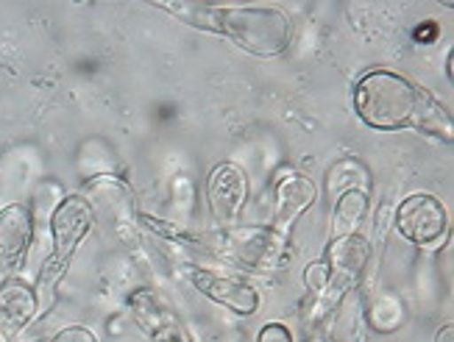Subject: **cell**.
<instances>
[{
	"label": "cell",
	"instance_id": "cell-1",
	"mask_svg": "<svg viewBox=\"0 0 454 342\" xmlns=\"http://www.w3.org/2000/svg\"><path fill=\"white\" fill-rule=\"evenodd\" d=\"M354 112L373 131L410 128L416 106V84L393 70H368L357 78L351 92Z\"/></svg>",
	"mask_w": 454,
	"mask_h": 342
},
{
	"label": "cell",
	"instance_id": "cell-2",
	"mask_svg": "<svg viewBox=\"0 0 454 342\" xmlns=\"http://www.w3.org/2000/svg\"><path fill=\"white\" fill-rule=\"evenodd\" d=\"M51 226V256L45 259L43 270L36 278V298H51L56 287L62 284V278L70 268V261L78 251V245H84V239L90 237L95 226V209L92 200L87 195H67L59 200V206L48 217Z\"/></svg>",
	"mask_w": 454,
	"mask_h": 342
},
{
	"label": "cell",
	"instance_id": "cell-3",
	"mask_svg": "<svg viewBox=\"0 0 454 342\" xmlns=\"http://www.w3.org/2000/svg\"><path fill=\"white\" fill-rule=\"evenodd\" d=\"M256 58L282 56L293 43V19L279 6H221V34Z\"/></svg>",
	"mask_w": 454,
	"mask_h": 342
},
{
	"label": "cell",
	"instance_id": "cell-4",
	"mask_svg": "<svg viewBox=\"0 0 454 342\" xmlns=\"http://www.w3.org/2000/svg\"><path fill=\"white\" fill-rule=\"evenodd\" d=\"M212 248L221 259L251 273H273L287 265L290 239L273 226H231L215 234Z\"/></svg>",
	"mask_w": 454,
	"mask_h": 342
},
{
	"label": "cell",
	"instance_id": "cell-5",
	"mask_svg": "<svg viewBox=\"0 0 454 342\" xmlns=\"http://www.w3.org/2000/svg\"><path fill=\"white\" fill-rule=\"evenodd\" d=\"M393 229L419 248H441L449 239V212L429 192H412L393 209Z\"/></svg>",
	"mask_w": 454,
	"mask_h": 342
},
{
	"label": "cell",
	"instance_id": "cell-6",
	"mask_svg": "<svg viewBox=\"0 0 454 342\" xmlns=\"http://www.w3.org/2000/svg\"><path fill=\"white\" fill-rule=\"evenodd\" d=\"M207 204L209 217L218 231L240 223V214L248 204V175L234 162L215 165L207 178Z\"/></svg>",
	"mask_w": 454,
	"mask_h": 342
},
{
	"label": "cell",
	"instance_id": "cell-7",
	"mask_svg": "<svg viewBox=\"0 0 454 342\" xmlns=\"http://www.w3.org/2000/svg\"><path fill=\"white\" fill-rule=\"evenodd\" d=\"M34 214L26 204L0 209V281L20 276L34 243Z\"/></svg>",
	"mask_w": 454,
	"mask_h": 342
},
{
	"label": "cell",
	"instance_id": "cell-8",
	"mask_svg": "<svg viewBox=\"0 0 454 342\" xmlns=\"http://www.w3.org/2000/svg\"><path fill=\"white\" fill-rule=\"evenodd\" d=\"M187 278L190 284L199 290L204 298H209L212 304H218L234 315L240 317H251L256 309L262 304V295L256 287L246 284L240 278H231V276H221L215 270H207V268H192L187 270Z\"/></svg>",
	"mask_w": 454,
	"mask_h": 342
},
{
	"label": "cell",
	"instance_id": "cell-9",
	"mask_svg": "<svg viewBox=\"0 0 454 342\" xmlns=\"http://www.w3.org/2000/svg\"><path fill=\"white\" fill-rule=\"evenodd\" d=\"M315 200H318V187L312 184V178H307L299 170L285 167L276 175V184H273V229L290 239L295 220H299Z\"/></svg>",
	"mask_w": 454,
	"mask_h": 342
},
{
	"label": "cell",
	"instance_id": "cell-10",
	"mask_svg": "<svg viewBox=\"0 0 454 342\" xmlns=\"http://www.w3.org/2000/svg\"><path fill=\"white\" fill-rule=\"evenodd\" d=\"M39 312L36 290L23 276L0 281V342H12Z\"/></svg>",
	"mask_w": 454,
	"mask_h": 342
},
{
	"label": "cell",
	"instance_id": "cell-11",
	"mask_svg": "<svg viewBox=\"0 0 454 342\" xmlns=\"http://www.w3.org/2000/svg\"><path fill=\"white\" fill-rule=\"evenodd\" d=\"M129 309L134 323L145 331L151 342H187L179 323H176L173 312L165 309V304L151 290L140 287L129 295Z\"/></svg>",
	"mask_w": 454,
	"mask_h": 342
},
{
	"label": "cell",
	"instance_id": "cell-12",
	"mask_svg": "<svg viewBox=\"0 0 454 342\" xmlns=\"http://www.w3.org/2000/svg\"><path fill=\"white\" fill-rule=\"evenodd\" d=\"M410 128H416L427 136H438L443 143H451V134H454L451 112L427 87H419V84H416V106H412Z\"/></svg>",
	"mask_w": 454,
	"mask_h": 342
},
{
	"label": "cell",
	"instance_id": "cell-13",
	"mask_svg": "<svg viewBox=\"0 0 454 342\" xmlns=\"http://www.w3.org/2000/svg\"><path fill=\"white\" fill-rule=\"evenodd\" d=\"M368 212H371L368 192H360V190L343 192L338 200H334V209H332V239L360 234Z\"/></svg>",
	"mask_w": 454,
	"mask_h": 342
},
{
	"label": "cell",
	"instance_id": "cell-14",
	"mask_svg": "<svg viewBox=\"0 0 454 342\" xmlns=\"http://www.w3.org/2000/svg\"><path fill=\"white\" fill-rule=\"evenodd\" d=\"M156 9H162L173 14L176 19H182L184 26L199 28L207 34H221V6L212 4H192V0H182V4H153Z\"/></svg>",
	"mask_w": 454,
	"mask_h": 342
},
{
	"label": "cell",
	"instance_id": "cell-15",
	"mask_svg": "<svg viewBox=\"0 0 454 342\" xmlns=\"http://www.w3.org/2000/svg\"><path fill=\"white\" fill-rule=\"evenodd\" d=\"M368 187H371V175L357 159H340V162H334L326 170V190L338 198L348 190L368 192Z\"/></svg>",
	"mask_w": 454,
	"mask_h": 342
},
{
	"label": "cell",
	"instance_id": "cell-16",
	"mask_svg": "<svg viewBox=\"0 0 454 342\" xmlns=\"http://www.w3.org/2000/svg\"><path fill=\"white\" fill-rule=\"evenodd\" d=\"M368 323L377 334H390L404 323V309L396 295H373V300L365 304Z\"/></svg>",
	"mask_w": 454,
	"mask_h": 342
},
{
	"label": "cell",
	"instance_id": "cell-17",
	"mask_svg": "<svg viewBox=\"0 0 454 342\" xmlns=\"http://www.w3.org/2000/svg\"><path fill=\"white\" fill-rule=\"evenodd\" d=\"M304 287L309 290V298H321L329 287V270H326V261H309L304 268Z\"/></svg>",
	"mask_w": 454,
	"mask_h": 342
},
{
	"label": "cell",
	"instance_id": "cell-18",
	"mask_svg": "<svg viewBox=\"0 0 454 342\" xmlns=\"http://www.w3.org/2000/svg\"><path fill=\"white\" fill-rule=\"evenodd\" d=\"M393 226V206L385 204L377 209V214H373V245L371 248H382L385 245V237H387V229Z\"/></svg>",
	"mask_w": 454,
	"mask_h": 342
},
{
	"label": "cell",
	"instance_id": "cell-19",
	"mask_svg": "<svg viewBox=\"0 0 454 342\" xmlns=\"http://www.w3.org/2000/svg\"><path fill=\"white\" fill-rule=\"evenodd\" d=\"M256 342H293V331L285 323H268L256 334Z\"/></svg>",
	"mask_w": 454,
	"mask_h": 342
},
{
	"label": "cell",
	"instance_id": "cell-20",
	"mask_svg": "<svg viewBox=\"0 0 454 342\" xmlns=\"http://www.w3.org/2000/svg\"><path fill=\"white\" fill-rule=\"evenodd\" d=\"M51 342H98V339H95V334H92L90 329H84V326H67V329H62L59 334H53Z\"/></svg>",
	"mask_w": 454,
	"mask_h": 342
},
{
	"label": "cell",
	"instance_id": "cell-21",
	"mask_svg": "<svg viewBox=\"0 0 454 342\" xmlns=\"http://www.w3.org/2000/svg\"><path fill=\"white\" fill-rule=\"evenodd\" d=\"M435 34H438L435 23H432V19H427V23L416 31V39H419V43H429V39L435 36Z\"/></svg>",
	"mask_w": 454,
	"mask_h": 342
},
{
	"label": "cell",
	"instance_id": "cell-22",
	"mask_svg": "<svg viewBox=\"0 0 454 342\" xmlns=\"http://www.w3.org/2000/svg\"><path fill=\"white\" fill-rule=\"evenodd\" d=\"M435 342H454V326L451 323L441 326L438 334H435Z\"/></svg>",
	"mask_w": 454,
	"mask_h": 342
},
{
	"label": "cell",
	"instance_id": "cell-23",
	"mask_svg": "<svg viewBox=\"0 0 454 342\" xmlns=\"http://www.w3.org/2000/svg\"><path fill=\"white\" fill-rule=\"evenodd\" d=\"M451 75H454V56L449 53L446 56V78H449V82H451Z\"/></svg>",
	"mask_w": 454,
	"mask_h": 342
}]
</instances>
